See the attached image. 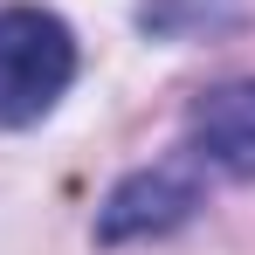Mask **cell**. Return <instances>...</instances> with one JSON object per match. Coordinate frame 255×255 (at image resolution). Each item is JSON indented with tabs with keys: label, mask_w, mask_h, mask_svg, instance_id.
I'll return each mask as SVG.
<instances>
[{
	"label": "cell",
	"mask_w": 255,
	"mask_h": 255,
	"mask_svg": "<svg viewBox=\"0 0 255 255\" xmlns=\"http://www.w3.org/2000/svg\"><path fill=\"white\" fill-rule=\"evenodd\" d=\"M186 138H193V159L235 172V179H255V76L200 90L186 111Z\"/></svg>",
	"instance_id": "cell-3"
},
{
	"label": "cell",
	"mask_w": 255,
	"mask_h": 255,
	"mask_svg": "<svg viewBox=\"0 0 255 255\" xmlns=\"http://www.w3.org/2000/svg\"><path fill=\"white\" fill-rule=\"evenodd\" d=\"M193 207H200V179L186 172V159H172V166L131 172L125 186L111 193V207H104V221H97V235H104V242L166 235V228H179V221H186Z\"/></svg>",
	"instance_id": "cell-2"
},
{
	"label": "cell",
	"mask_w": 255,
	"mask_h": 255,
	"mask_svg": "<svg viewBox=\"0 0 255 255\" xmlns=\"http://www.w3.org/2000/svg\"><path fill=\"white\" fill-rule=\"evenodd\" d=\"M76 76V35L42 7H0V131L55 111Z\"/></svg>",
	"instance_id": "cell-1"
}]
</instances>
